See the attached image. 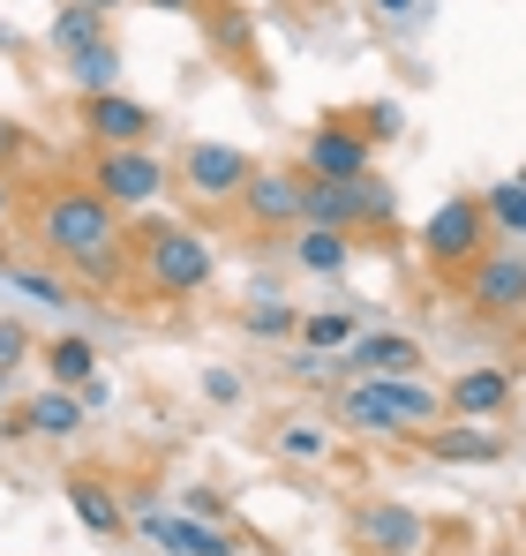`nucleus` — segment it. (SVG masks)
<instances>
[{
  "mask_svg": "<svg viewBox=\"0 0 526 556\" xmlns=\"http://www.w3.org/2000/svg\"><path fill=\"white\" fill-rule=\"evenodd\" d=\"M38 249L46 256H61L76 278L90 286H113L121 278V211L98 195V188H53L46 203H38Z\"/></svg>",
  "mask_w": 526,
  "mask_h": 556,
  "instance_id": "nucleus-1",
  "label": "nucleus"
},
{
  "mask_svg": "<svg viewBox=\"0 0 526 556\" xmlns=\"http://www.w3.org/2000/svg\"><path fill=\"white\" fill-rule=\"evenodd\" d=\"M136 256H143L151 293H166V301L203 293L211 271H218V256H211V241H203L196 226H143V233H136Z\"/></svg>",
  "mask_w": 526,
  "mask_h": 556,
  "instance_id": "nucleus-2",
  "label": "nucleus"
},
{
  "mask_svg": "<svg viewBox=\"0 0 526 556\" xmlns=\"http://www.w3.org/2000/svg\"><path fill=\"white\" fill-rule=\"evenodd\" d=\"M422 256H429L437 271L481 264V256H489V203H481V195H451V203H437L429 226H422Z\"/></svg>",
  "mask_w": 526,
  "mask_h": 556,
  "instance_id": "nucleus-3",
  "label": "nucleus"
},
{
  "mask_svg": "<svg viewBox=\"0 0 526 556\" xmlns=\"http://www.w3.org/2000/svg\"><path fill=\"white\" fill-rule=\"evenodd\" d=\"M429 542H437V534H429V519H422L414 504L376 496V504L353 511V549H361V556H422Z\"/></svg>",
  "mask_w": 526,
  "mask_h": 556,
  "instance_id": "nucleus-4",
  "label": "nucleus"
},
{
  "mask_svg": "<svg viewBox=\"0 0 526 556\" xmlns=\"http://www.w3.org/2000/svg\"><path fill=\"white\" fill-rule=\"evenodd\" d=\"M90 188L113 203V211H143V203H159L166 195V166L136 143V151H98L90 159Z\"/></svg>",
  "mask_w": 526,
  "mask_h": 556,
  "instance_id": "nucleus-5",
  "label": "nucleus"
},
{
  "mask_svg": "<svg viewBox=\"0 0 526 556\" xmlns=\"http://www.w3.org/2000/svg\"><path fill=\"white\" fill-rule=\"evenodd\" d=\"M136 534L159 556H241V534L218 527V519H196V511H143Z\"/></svg>",
  "mask_w": 526,
  "mask_h": 556,
  "instance_id": "nucleus-6",
  "label": "nucleus"
},
{
  "mask_svg": "<svg viewBox=\"0 0 526 556\" xmlns=\"http://www.w3.org/2000/svg\"><path fill=\"white\" fill-rule=\"evenodd\" d=\"M249 151L241 143H188L180 151V181L196 203H241V188H249Z\"/></svg>",
  "mask_w": 526,
  "mask_h": 556,
  "instance_id": "nucleus-7",
  "label": "nucleus"
},
{
  "mask_svg": "<svg viewBox=\"0 0 526 556\" xmlns=\"http://www.w3.org/2000/svg\"><path fill=\"white\" fill-rule=\"evenodd\" d=\"M151 128H159V113L143 98H128V91L84 98V136L98 151H136V143H151Z\"/></svg>",
  "mask_w": 526,
  "mask_h": 556,
  "instance_id": "nucleus-8",
  "label": "nucleus"
},
{
  "mask_svg": "<svg viewBox=\"0 0 526 556\" xmlns=\"http://www.w3.org/2000/svg\"><path fill=\"white\" fill-rule=\"evenodd\" d=\"M301 203H309V174H293V166H256L249 188H241V211L256 218L263 233L301 226Z\"/></svg>",
  "mask_w": 526,
  "mask_h": 556,
  "instance_id": "nucleus-9",
  "label": "nucleus"
},
{
  "mask_svg": "<svg viewBox=\"0 0 526 556\" xmlns=\"http://www.w3.org/2000/svg\"><path fill=\"white\" fill-rule=\"evenodd\" d=\"M466 301H474L481 316H497V324H512V316H526V256H512V249H497V256L466 264Z\"/></svg>",
  "mask_w": 526,
  "mask_h": 556,
  "instance_id": "nucleus-10",
  "label": "nucleus"
},
{
  "mask_svg": "<svg viewBox=\"0 0 526 556\" xmlns=\"http://www.w3.org/2000/svg\"><path fill=\"white\" fill-rule=\"evenodd\" d=\"M301 174H309V181H361V174H376V166H368V136H361V128H347V121L309 128Z\"/></svg>",
  "mask_w": 526,
  "mask_h": 556,
  "instance_id": "nucleus-11",
  "label": "nucleus"
},
{
  "mask_svg": "<svg viewBox=\"0 0 526 556\" xmlns=\"http://www.w3.org/2000/svg\"><path fill=\"white\" fill-rule=\"evenodd\" d=\"M422 452L437 466H497L504 459V437L489 421H437V429H422Z\"/></svg>",
  "mask_w": 526,
  "mask_h": 556,
  "instance_id": "nucleus-12",
  "label": "nucleus"
},
{
  "mask_svg": "<svg viewBox=\"0 0 526 556\" xmlns=\"http://www.w3.org/2000/svg\"><path fill=\"white\" fill-rule=\"evenodd\" d=\"M422 339H406V331H361L347 346V369L353 376H422Z\"/></svg>",
  "mask_w": 526,
  "mask_h": 556,
  "instance_id": "nucleus-13",
  "label": "nucleus"
},
{
  "mask_svg": "<svg viewBox=\"0 0 526 556\" xmlns=\"http://www.w3.org/2000/svg\"><path fill=\"white\" fill-rule=\"evenodd\" d=\"M339 421L361 429V437H406V414L391 406L384 376H353L347 391H339Z\"/></svg>",
  "mask_w": 526,
  "mask_h": 556,
  "instance_id": "nucleus-14",
  "label": "nucleus"
},
{
  "mask_svg": "<svg viewBox=\"0 0 526 556\" xmlns=\"http://www.w3.org/2000/svg\"><path fill=\"white\" fill-rule=\"evenodd\" d=\"M443 399H451L459 421H497V414L512 406V369H497V362H489V369H466Z\"/></svg>",
  "mask_w": 526,
  "mask_h": 556,
  "instance_id": "nucleus-15",
  "label": "nucleus"
},
{
  "mask_svg": "<svg viewBox=\"0 0 526 556\" xmlns=\"http://www.w3.org/2000/svg\"><path fill=\"white\" fill-rule=\"evenodd\" d=\"M113 30H105V8H84V0H61L53 8V23H46V46L61 53V61H76L90 46H105Z\"/></svg>",
  "mask_w": 526,
  "mask_h": 556,
  "instance_id": "nucleus-16",
  "label": "nucleus"
},
{
  "mask_svg": "<svg viewBox=\"0 0 526 556\" xmlns=\"http://www.w3.org/2000/svg\"><path fill=\"white\" fill-rule=\"evenodd\" d=\"M23 414H30V437H76V429L90 421L84 391H68V383H53V391H38V399H30Z\"/></svg>",
  "mask_w": 526,
  "mask_h": 556,
  "instance_id": "nucleus-17",
  "label": "nucleus"
},
{
  "mask_svg": "<svg viewBox=\"0 0 526 556\" xmlns=\"http://www.w3.org/2000/svg\"><path fill=\"white\" fill-rule=\"evenodd\" d=\"M293 264L309 278H339L353 264V233H331V226H301V241H293Z\"/></svg>",
  "mask_w": 526,
  "mask_h": 556,
  "instance_id": "nucleus-18",
  "label": "nucleus"
},
{
  "mask_svg": "<svg viewBox=\"0 0 526 556\" xmlns=\"http://www.w3.org/2000/svg\"><path fill=\"white\" fill-rule=\"evenodd\" d=\"M301 226H331V233H353V226H361V203H353V181H309V203H301Z\"/></svg>",
  "mask_w": 526,
  "mask_h": 556,
  "instance_id": "nucleus-19",
  "label": "nucleus"
},
{
  "mask_svg": "<svg viewBox=\"0 0 526 556\" xmlns=\"http://www.w3.org/2000/svg\"><path fill=\"white\" fill-rule=\"evenodd\" d=\"M384 391H391V406L406 414V429H437L443 414H451V399H443L437 383H422V376H384Z\"/></svg>",
  "mask_w": 526,
  "mask_h": 556,
  "instance_id": "nucleus-20",
  "label": "nucleus"
},
{
  "mask_svg": "<svg viewBox=\"0 0 526 556\" xmlns=\"http://www.w3.org/2000/svg\"><path fill=\"white\" fill-rule=\"evenodd\" d=\"M68 511L84 519L90 534H121V527H128V511L113 504V489H105V481H90V473H76V481H68Z\"/></svg>",
  "mask_w": 526,
  "mask_h": 556,
  "instance_id": "nucleus-21",
  "label": "nucleus"
},
{
  "mask_svg": "<svg viewBox=\"0 0 526 556\" xmlns=\"http://www.w3.org/2000/svg\"><path fill=\"white\" fill-rule=\"evenodd\" d=\"M68 68V84L84 98H98V91H121V76H128V61H121V46L105 38V46H90V53H76V61H61Z\"/></svg>",
  "mask_w": 526,
  "mask_h": 556,
  "instance_id": "nucleus-22",
  "label": "nucleus"
},
{
  "mask_svg": "<svg viewBox=\"0 0 526 556\" xmlns=\"http://www.w3.org/2000/svg\"><path fill=\"white\" fill-rule=\"evenodd\" d=\"M46 369H53V383H68V391H84L90 376H98V346H90L84 331H61V339L46 346Z\"/></svg>",
  "mask_w": 526,
  "mask_h": 556,
  "instance_id": "nucleus-23",
  "label": "nucleus"
},
{
  "mask_svg": "<svg viewBox=\"0 0 526 556\" xmlns=\"http://www.w3.org/2000/svg\"><path fill=\"white\" fill-rule=\"evenodd\" d=\"M361 331H368V324H361L353 308H316V316H301V339H309L316 354H347Z\"/></svg>",
  "mask_w": 526,
  "mask_h": 556,
  "instance_id": "nucleus-24",
  "label": "nucleus"
},
{
  "mask_svg": "<svg viewBox=\"0 0 526 556\" xmlns=\"http://www.w3.org/2000/svg\"><path fill=\"white\" fill-rule=\"evenodd\" d=\"M0 286L23 293V301H38V308H68V301H76L53 271H30V264H0Z\"/></svg>",
  "mask_w": 526,
  "mask_h": 556,
  "instance_id": "nucleus-25",
  "label": "nucleus"
},
{
  "mask_svg": "<svg viewBox=\"0 0 526 556\" xmlns=\"http://www.w3.org/2000/svg\"><path fill=\"white\" fill-rule=\"evenodd\" d=\"M489 226H504L512 241H526V174L489 188Z\"/></svg>",
  "mask_w": 526,
  "mask_h": 556,
  "instance_id": "nucleus-26",
  "label": "nucleus"
},
{
  "mask_svg": "<svg viewBox=\"0 0 526 556\" xmlns=\"http://www.w3.org/2000/svg\"><path fill=\"white\" fill-rule=\"evenodd\" d=\"M353 203H361V226H391L399 218V188L384 181V174H361L353 181Z\"/></svg>",
  "mask_w": 526,
  "mask_h": 556,
  "instance_id": "nucleus-27",
  "label": "nucleus"
},
{
  "mask_svg": "<svg viewBox=\"0 0 526 556\" xmlns=\"http://www.w3.org/2000/svg\"><path fill=\"white\" fill-rule=\"evenodd\" d=\"M241 324H249V339H286V331H301V308H293V301H271V293H263V301L249 308V316H241Z\"/></svg>",
  "mask_w": 526,
  "mask_h": 556,
  "instance_id": "nucleus-28",
  "label": "nucleus"
},
{
  "mask_svg": "<svg viewBox=\"0 0 526 556\" xmlns=\"http://www.w3.org/2000/svg\"><path fill=\"white\" fill-rule=\"evenodd\" d=\"M331 452V429L324 421H286L278 429V459H324Z\"/></svg>",
  "mask_w": 526,
  "mask_h": 556,
  "instance_id": "nucleus-29",
  "label": "nucleus"
},
{
  "mask_svg": "<svg viewBox=\"0 0 526 556\" xmlns=\"http://www.w3.org/2000/svg\"><path fill=\"white\" fill-rule=\"evenodd\" d=\"M399 128H406V105H399V98H376V105L361 113V136H368V143H391Z\"/></svg>",
  "mask_w": 526,
  "mask_h": 556,
  "instance_id": "nucleus-30",
  "label": "nucleus"
},
{
  "mask_svg": "<svg viewBox=\"0 0 526 556\" xmlns=\"http://www.w3.org/2000/svg\"><path fill=\"white\" fill-rule=\"evenodd\" d=\"M23 354H30V331L23 324H0V376L23 369Z\"/></svg>",
  "mask_w": 526,
  "mask_h": 556,
  "instance_id": "nucleus-31",
  "label": "nucleus"
},
{
  "mask_svg": "<svg viewBox=\"0 0 526 556\" xmlns=\"http://www.w3.org/2000/svg\"><path fill=\"white\" fill-rule=\"evenodd\" d=\"M203 399H211V406H241V376L234 369H203Z\"/></svg>",
  "mask_w": 526,
  "mask_h": 556,
  "instance_id": "nucleus-32",
  "label": "nucleus"
},
{
  "mask_svg": "<svg viewBox=\"0 0 526 556\" xmlns=\"http://www.w3.org/2000/svg\"><path fill=\"white\" fill-rule=\"evenodd\" d=\"M218 46H234V53H241V46H249V15H234V8H218Z\"/></svg>",
  "mask_w": 526,
  "mask_h": 556,
  "instance_id": "nucleus-33",
  "label": "nucleus"
},
{
  "mask_svg": "<svg viewBox=\"0 0 526 556\" xmlns=\"http://www.w3.org/2000/svg\"><path fill=\"white\" fill-rule=\"evenodd\" d=\"M180 511H196V519H218V511H226V504H218V496H211V489H188V496H180Z\"/></svg>",
  "mask_w": 526,
  "mask_h": 556,
  "instance_id": "nucleus-34",
  "label": "nucleus"
},
{
  "mask_svg": "<svg viewBox=\"0 0 526 556\" xmlns=\"http://www.w3.org/2000/svg\"><path fill=\"white\" fill-rule=\"evenodd\" d=\"M15 151H23V128H15V121H0V174H8V159H15Z\"/></svg>",
  "mask_w": 526,
  "mask_h": 556,
  "instance_id": "nucleus-35",
  "label": "nucleus"
},
{
  "mask_svg": "<svg viewBox=\"0 0 526 556\" xmlns=\"http://www.w3.org/2000/svg\"><path fill=\"white\" fill-rule=\"evenodd\" d=\"M368 8H376L384 23H406V15H414V0H368Z\"/></svg>",
  "mask_w": 526,
  "mask_h": 556,
  "instance_id": "nucleus-36",
  "label": "nucleus"
},
{
  "mask_svg": "<svg viewBox=\"0 0 526 556\" xmlns=\"http://www.w3.org/2000/svg\"><path fill=\"white\" fill-rule=\"evenodd\" d=\"M8 218H15V181L0 174V226H8Z\"/></svg>",
  "mask_w": 526,
  "mask_h": 556,
  "instance_id": "nucleus-37",
  "label": "nucleus"
},
{
  "mask_svg": "<svg viewBox=\"0 0 526 556\" xmlns=\"http://www.w3.org/2000/svg\"><path fill=\"white\" fill-rule=\"evenodd\" d=\"M143 8H166V15H188V8H203V0H143Z\"/></svg>",
  "mask_w": 526,
  "mask_h": 556,
  "instance_id": "nucleus-38",
  "label": "nucleus"
},
{
  "mask_svg": "<svg viewBox=\"0 0 526 556\" xmlns=\"http://www.w3.org/2000/svg\"><path fill=\"white\" fill-rule=\"evenodd\" d=\"M84 8H105V15H113V8H128V0H84Z\"/></svg>",
  "mask_w": 526,
  "mask_h": 556,
  "instance_id": "nucleus-39",
  "label": "nucleus"
},
{
  "mask_svg": "<svg viewBox=\"0 0 526 556\" xmlns=\"http://www.w3.org/2000/svg\"><path fill=\"white\" fill-rule=\"evenodd\" d=\"M0 383H8V376H0Z\"/></svg>",
  "mask_w": 526,
  "mask_h": 556,
  "instance_id": "nucleus-40",
  "label": "nucleus"
}]
</instances>
